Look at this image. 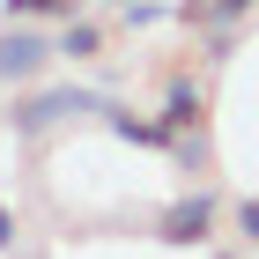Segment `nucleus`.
I'll list each match as a JSON object with an SVG mask.
<instances>
[{
	"label": "nucleus",
	"mask_w": 259,
	"mask_h": 259,
	"mask_svg": "<svg viewBox=\"0 0 259 259\" xmlns=\"http://www.w3.org/2000/svg\"><path fill=\"white\" fill-rule=\"evenodd\" d=\"M237 237L259 252V193H244V200H237Z\"/></svg>",
	"instance_id": "nucleus-10"
},
{
	"label": "nucleus",
	"mask_w": 259,
	"mask_h": 259,
	"mask_svg": "<svg viewBox=\"0 0 259 259\" xmlns=\"http://www.w3.org/2000/svg\"><path fill=\"white\" fill-rule=\"evenodd\" d=\"M156 119H163V134H170V141L193 134V126L207 119V89H200L193 74H170V89H163V111H156Z\"/></svg>",
	"instance_id": "nucleus-4"
},
{
	"label": "nucleus",
	"mask_w": 259,
	"mask_h": 259,
	"mask_svg": "<svg viewBox=\"0 0 259 259\" xmlns=\"http://www.w3.org/2000/svg\"><path fill=\"white\" fill-rule=\"evenodd\" d=\"M52 52H60V60H74V67L104 60V22H97V15H67L60 37H52Z\"/></svg>",
	"instance_id": "nucleus-5"
},
{
	"label": "nucleus",
	"mask_w": 259,
	"mask_h": 259,
	"mask_svg": "<svg viewBox=\"0 0 259 259\" xmlns=\"http://www.w3.org/2000/svg\"><path fill=\"white\" fill-rule=\"evenodd\" d=\"M237 30H244V22H207V45H200V60H207V67L237 60Z\"/></svg>",
	"instance_id": "nucleus-8"
},
{
	"label": "nucleus",
	"mask_w": 259,
	"mask_h": 259,
	"mask_svg": "<svg viewBox=\"0 0 259 259\" xmlns=\"http://www.w3.org/2000/svg\"><path fill=\"white\" fill-rule=\"evenodd\" d=\"M0 15L8 22H37V15L67 22V15H81V0H0Z\"/></svg>",
	"instance_id": "nucleus-7"
},
{
	"label": "nucleus",
	"mask_w": 259,
	"mask_h": 259,
	"mask_svg": "<svg viewBox=\"0 0 259 259\" xmlns=\"http://www.w3.org/2000/svg\"><path fill=\"white\" fill-rule=\"evenodd\" d=\"M215 193H185V200H170V207H163V222H156V237L163 244H207L215 237Z\"/></svg>",
	"instance_id": "nucleus-3"
},
{
	"label": "nucleus",
	"mask_w": 259,
	"mask_h": 259,
	"mask_svg": "<svg viewBox=\"0 0 259 259\" xmlns=\"http://www.w3.org/2000/svg\"><path fill=\"white\" fill-rule=\"evenodd\" d=\"M97 111H104V126H111L119 141H134V148H170V134H163V119H134V111H119L111 97H104Z\"/></svg>",
	"instance_id": "nucleus-6"
},
{
	"label": "nucleus",
	"mask_w": 259,
	"mask_h": 259,
	"mask_svg": "<svg viewBox=\"0 0 259 259\" xmlns=\"http://www.w3.org/2000/svg\"><path fill=\"white\" fill-rule=\"evenodd\" d=\"M163 15H170L163 0H126V8H119V22H126V30H156Z\"/></svg>",
	"instance_id": "nucleus-9"
},
{
	"label": "nucleus",
	"mask_w": 259,
	"mask_h": 259,
	"mask_svg": "<svg viewBox=\"0 0 259 259\" xmlns=\"http://www.w3.org/2000/svg\"><path fill=\"white\" fill-rule=\"evenodd\" d=\"M0 252H15V207L0 200Z\"/></svg>",
	"instance_id": "nucleus-12"
},
{
	"label": "nucleus",
	"mask_w": 259,
	"mask_h": 259,
	"mask_svg": "<svg viewBox=\"0 0 259 259\" xmlns=\"http://www.w3.org/2000/svg\"><path fill=\"white\" fill-rule=\"evenodd\" d=\"M52 60H60V52H52L45 30H30V22H8V30H0V81H8V89L45 81V67H52Z\"/></svg>",
	"instance_id": "nucleus-2"
},
{
	"label": "nucleus",
	"mask_w": 259,
	"mask_h": 259,
	"mask_svg": "<svg viewBox=\"0 0 259 259\" xmlns=\"http://www.w3.org/2000/svg\"><path fill=\"white\" fill-rule=\"evenodd\" d=\"M259 0H207V22H244Z\"/></svg>",
	"instance_id": "nucleus-11"
},
{
	"label": "nucleus",
	"mask_w": 259,
	"mask_h": 259,
	"mask_svg": "<svg viewBox=\"0 0 259 259\" xmlns=\"http://www.w3.org/2000/svg\"><path fill=\"white\" fill-rule=\"evenodd\" d=\"M97 89H81V81H60V89H30V97H15V111H8V126H15V141H45L52 126L81 119V111H97Z\"/></svg>",
	"instance_id": "nucleus-1"
},
{
	"label": "nucleus",
	"mask_w": 259,
	"mask_h": 259,
	"mask_svg": "<svg viewBox=\"0 0 259 259\" xmlns=\"http://www.w3.org/2000/svg\"><path fill=\"white\" fill-rule=\"evenodd\" d=\"M215 259H244V252H215Z\"/></svg>",
	"instance_id": "nucleus-13"
}]
</instances>
